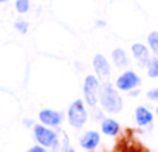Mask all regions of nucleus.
<instances>
[{
  "label": "nucleus",
  "mask_w": 158,
  "mask_h": 152,
  "mask_svg": "<svg viewBox=\"0 0 158 152\" xmlns=\"http://www.w3.org/2000/svg\"><path fill=\"white\" fill-rule=\"evenodd\" d=\"M26 152H48V148H45V146H42V145H35V146L29 148Z\"/></svg>",
  "instance_id": "obj_18"
},
{
  "label": "nucleus",
  "mask_w": 158,
  "mask_h": 152,
  "mask_svg": "<svg viewBox=\"0 0 158 152\" xmlns=\"http://www.w3.org/2000/svg\"><path fill=\"white\" fill-rule=\"evenodd\" d=\"M23 125H25V126H34L31 120H25V121H23Z\"/></svg>",
  "instance_id": "obj_22"
},
{
  "label": "nucleus",
  "mask_w": 158,
  "mask_h": 152,
  "mask_svg": "<svg viewBox=\"0 0 158 152\" xmlns=\"http://www.w3.org/2000/svg\"><path fill=\"white\" fill-rule=\"evenodd\" d=\"M100 145V132L97 131H86L80 137V146L85 151H92Z\"/></svg>",
  "instance_id": "obj_10"
},
{
  "label": "nucleus",
  "mask_w": 158,
  "mask_h": 152,
  "mask_svg": "<svg viewBox=\"0 0 158 152\" xmlns=\"http://www.w3.org/2000/svg\"><path fill=\"white\" fill-rule=\"evenodd\" d=\"M146 97H148V100L157 101L158 103V89L157 88H155V89H149V91H148V94H146Z\"/></svg>",
  "instance_id": "obj_17"
},
{
  "label": "nucleus",
  "mask_w": 158,
  "mask_h": 152,
  "mask_svg": "<svg viewBox=\"0 0 158 152\" xmlns=\"http://www.w3.org/2000/svg\"><path fill=\"white\" fill-rule=\"evenodd\" d=\"M39 121L45 126L49 128H57L63 121V114L55 111V109H42L39 112Z\"/></svg>",
  "instance_id": "obj_8"
},
{
  "label": "nucleus",
  "mask_w": 158,
  "mask_h": 152,
  "mask_svg": "<svg viewBox=\"0 0 158 152\" xmlns=\"http://www.w3.org/2000/svg\"><path fill=\"white\" fill-rule=\"evenodd\" d=\"M14 6H15V11L19 14H26L31 9V2L29 0H15Z\"/></svg>",
  "instance_id": "obj_15"
},
{
  "label": "nucleus",
  "mask_w": 158,
  "mask_h": 152,
  "mask_svg": "<svg viewBox=\"0 0 158 152\" xmlns=\"http://www.w3.org/2000/svg\"><path fill=\"white\" fill-rule=\"evenodd\" d=\"M148 46H149L151 52L155 57H158V32L157 31L149 32V36H148Z\"/></svg>",
  "instance_id": "obj_13"
},
{
  "label": "nucleus",
  "mask_w": 158,
  "mask_h": 152,
  "mask_svg": "<svg viewBox=\"0 0 158 152\" xmlns=\"http://www.w3.org/2000/svg\"><path fill=\"white\" fill-rule=\"evenodd\" d=\"M32 134L37 141V145H42L51 151H57L60 146V134L54 131V128L45 126V125H34L32 126Z\"/></svg>",
  "instance_id": "obj_2"
},
{
  "label": "nucleus",
  "mask_w": 158,
  "mask_h": 152,
  "mask_svg": "<svg viewBox=\"0 0 158 152\" xmlns=\"http://www.w3.org/2000/svg\"><path fill=\"white\" fill-rule=\"evenodd\" d=\"M88 117L89 115H88V111H86V103L81 99L72 101L71 106L68 108V121L74 129H81L86 125Z\"/></svg>",
  "instance_id": "obj_3"
},
{
  "label": "nucleus",
  "mask_w": 158,
  "mask_h": 152,
  "mask_svg": "<svg viewBox=\"0 0 158 152\" xmlns=\"http://www.w3.org/2000/svg\"><path fill=\"white\" fill-rule=\"evenodd\" d=\"M138 94H140L138 88H137V89H132V91H129V95H131V97H137Z\"/></svg>",
  "instance_id": "obj_21"
},
{
  "label": "nucleus",
  "mask_w": 158,
  "mask_h": 152,
  "mask_svg": "<svg viewBox=\"0 0 158 152\" xmlns=\"http://www.w3.org/2000/svg\"><path fill=\"white\" fill-rule=\"evenodd\" d=\"M100 92V80L97 75H86L83 82V100L89 108H95L98 104Z\"/></svg>",
  "instance_id": "obj_4"
},
{
  "label": "nucleus",
  "mask_w": 158,
  "mask_h": 152,
  "mask_svg": "<svg viewBox=\"0 0 158 152\" xmlns=\"http://www.w3.org/2000/svg\"><path fill=\"white\" fill-rule=\"evenodd\" d=\"M6 2H8V0H0V3H6Z\"/></svg>",
  "instance_id": "obj_25"
},
{
  "label": "nucleus",
  "mask_w": 158,
  "mask_h": 152,
  "mask_svg": "<svg viewBox=\"0 0 158 152\" xmlns=\"http://www.w3.org/2000/svg\"><path fill=\"white\" fill-rule=\"evenodd\" d=\"M131 51H132V57L135 58L137 65H138L140 68H144V69H146V66L149 65V61H151V58H152L149 46H146V45H143V43H134Z\"/></svg>",
  "instance_id": "obj_7"
},
{
  "label": "nucleus",
  "mask_w": 158,
  "mask_h": 152,
  "mask_svg": "<svg viewBox=\"0 0 158 152\" xmlns=\"http://www.w3.org/2000/svg\"><path fill=\"white\" fill-rule=\"evenodd\" d=\"M155 115H157V118H158V104H157V108H155Z\"/></svg>",
  "instance_id": "obj_24"
},
{
  "label": "nucleus",
  "mask_w": 158,
  "mask_h": 152,
  "mask_svg": "<svg viewBox=\"0 0 158 152\" xmlns=\"http://www.w3.org/2000/svg\"><path fill=\"white\" fill-rule=\"evenodd\" d=\"M61 152H75V149H74L72 146H69V145H68V140H66L64 145H63V148H61Z\"/></svg>",
  "instance_id": "obj_20"
},
{
  "label": "nucleus",
  "mask_w": 158,
  "mask_h": 152,
  "mask_svg": "<svg viewBox=\"0 0 158 152\" xmlns=\"http://www.w3.org/2000/svg\"><path fill=\"white\" fill-rule=\"evenodd\" d=\"M97 25H98V26H105L106 23H105V22H97Z\"/></svg>",
  "instance_id": "obj_23"
},
{
  "label": "nucleus",
  "mask_w": 158,
  "mask_h": 152,
  "mask_svg": "<svg viewBox=\"0 0 158 152\" xmlns=\"http://www.w3.org/2000/svg\"><path fill=\"white\" fill-rule=\"evenodd\" d=\"M118 92L120 91L115 86H112V83L109 82H105L103 85H100V92H98L100 106L105 112L110 115L118 114L123 109V99Z\"/></svg>",
  "instance_id": "obj_1"
},
{
  "label": "nucleus",
  "mask_w": 158,
  "mask_h": 152,
  "mask_svg": "<svg viewBox=\"0 0 158 152\" xmlns=\"http://www.w3.org/2000/svg\"><path fill=\"white\" fill-rule=\"evenodd\" d=\"M92 109H94V117H95L94 120H103V118H105V117H103V112H102V111H98V109H97V106H95V108H92Z\"/></svg>",
  "instance_id": "obj_19"
},
{
  "label": "nucleus",
  "mask_w": 158,
  "mask_h": 152,
  "mask_svg": "<svg viewBox=\"0 0 158 152\" xmlns=\"http://www.w3.org/2000/svg\"><path fill=\"white\" fill-rule=\"evenodd\" d=\"M92 68L95 71V75L98 77L100 82H107L110 75V65L103 54H97L92 60Z\"/></svg>",
  "instance_id": "obj_6"
},
{
  "label": "nucleus",
  "mask_w": 158,
  "mask_h": 152,
  "mask_svg": "<svg viewBox=\"0 0 158 152\" xmlns=\"http://www.w3.org/2000/svg\"><path fill=\"white\" fill-rule=\"evenodd\" d=\"M112 61L120 69L129 68V65H131V58L127 57V52L123 49V48H115V49L112 51Z\"/></svg>",
  "instance_id": "obj_11"
},
{
  "label": "nucleus",
  "mask_w": 158,
  "mask_h": 152,
  "mask_svg": "<svg viewBox=\"0 0 158 152\" xmlns=\"http://www.w3.org/2000/svg\"><path fill=\"white\" fill-rule=\"evenodd\" d=\"M140 85H141V78L132 69H127V71L121 72L115 80V88L120 92H129L132 89H137Z\"/></svg>",
  "instance_id": "obj_5"
},
{
  "label": "nucleus",
  "mask_w": 158,
  "mask_h": 152,
  "mask_svg": "<svg viewBox=\"0 0 158 152\" xmlns=\"http://www.w3.org/2000/svg\"><path fill=\"white\" fill-rule=\"evenodd\" d=\"M134 118H135L137 126L148 128L154 123V112L146 106H137L134 111Z\"/></svg>",
  "instance_id": "obj_9"
},
{
  "label": "nucleus",
  "mask_w": 158,
  "mask_h": 152,
  "mask_svg": "<svg viewBox=\"0 0 158 152\" xmlns=\"http://www.w3.org/2000/svg\"><path fill=\"white\" fill-rule=\"evenodd\" d=\"M14 28H15L20 34H26L28 29H29V23H28L26 20H23V19H17L15 23H14Z\"/></svg>",
  "instance_id": "obj_16"
},
{
  "label": "nucleus",
  "mask_w": 158,
  "mask_h": 152,
  "mask_svg": "<svg viewBox=\"0 0 158 152\" xmlns=\"http://www.w3.org/2000/svg\"><path fill=\"white\" fill-rule=\"evenodd\" d=\"M146 72H148V77L151 78H158V57H152L149 65L146 66Z\"/></svg>",
  "instance_id": "obj_14"
},
{
  "label": "nucleus",
  "mask_w": 158,
  "mask_h": 152,
  "mask_svg": "<svg viewBox=\"0 0 158 152\" xmlns=\"http://www.w3.org/2000/svg\"><path fill=\"white\" fill-rule=\"evenodd\" d=\"M102 132L107 137H115L120 132V123L115 118H103L102 120Z\"/></svg>",
  "instance_id": "obj_12"
}]
</instances>
